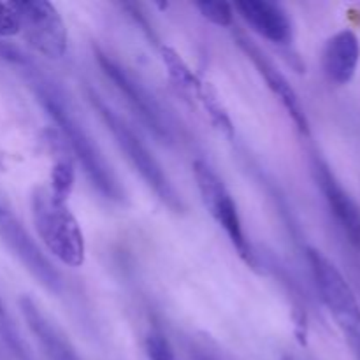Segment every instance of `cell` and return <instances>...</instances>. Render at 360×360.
I'll return each instance as SVG.
<instances>
[{"mask_svg": "<svg viewBox=\"0 0 360 360\" xmlns=\"http://www.w3.org/2000/svg\"><path fill=\"white\" fill-rule=\"evenodd\" d=\"M35 91H37V97L41 101V104L44 105L46 112L58 125L60 132L63 134V137L69 143L70 150L76 155L77 162L83 167L84 174H86L91 186L104 199L115 200V202L123 200L125 192H123L118 178L115 176L111 165L108 164L102 151L98 150L94 137L88 134L83 123H79L77 116L74 115L65 95L55 84L48 83V81H39L35 84Z\"/></svg>", "mask_w": 360, "mask_h": 360, "instance_id": "cell-1", "label": "cell"}, {"mask_svg": "<svg viewBox=\"0 0 360 360\" xmlns=\"http://www.w3.org/2000/svg\"><path fill=\"white\" fill-rule=\"evenodd\" d=\"M88 101L94 105L95 111L98 112L101 120L104 122L105 129H108L109 132H111V136L115 137L116 146L122 150V153L125 155L127 160L130 162V165L139 172L143 181L153 190L155 195H157L169 210H172L174 213H181V195H179L178 190L174 188V185L171 183L169 176L165 174L160 162L153 157V153H151V151L148 150L146 144L143 143V139H141V137L127 125L125 120H123L111 105L105 104L104 98L98 94H95L94 90H88Z\"/></svg>", "mask_w": 360, "mask_h": 360, "instance_id": "cell-2", "label": "cell"}, {"mask_svg": "<svg viewBox=\"0 0 360 360\" xmlns=\"http://www.w3.org/2000/svg\"><path fill=\"white\" fill-rule=\"evenodd\" d=\"M32 220L39 239L56 260L69 267L83 266L86 255L84 236L65 200L58 199L51 190H35Z\"/></svg>", "mask_w": 360, "mask_h": 360, "instance_id": "cell-3", "label": "cell"}, {"mask_svg": "<svg viewBox=\"0 0 360 360\" xmlns=\"http://www.w3.org/2000/svg\"><path fill=\"white\" fill-rule=\"evenodd\" d=\"M308 262L323 304L336 320L354 357L360 360V304L354 290L336 264L320 250H308Z\"/></svg>", "mask_w": 360, "mask_h": 360, "instance_id": "cell-4", "label": "cell"}, {"mask_svg": "<svg viewBox=\"0 0 360 360\" xmlns=\"http://www.w3.org/2000/svg\"><path fill=\"white\" fill-rule=\"evenodd\" d=\"M193 178H195L197 188H199L200 197H202L204 206L207 207L214 221L224 229L234 248L243 257V260H246L248 264H255L252 245H250L245 229H243L238 206H236L234 199H232L231 192L224 185V181L202 160H197L193 164Z\"/></svg>", "mask_w": 360, "mask_h": 360, "instance_id": "cell-5", "label": "cell"}, {"mask_svg": "<svg viewBox=\"0 0 360 360\" xmlns=\"http://www.w3.org/2000/svg\"><path fill=\"white\" fill-rule=\"evenodd\" d=\"M97 58L102 72L108 76V79H111L115 83V86L127 98V102L134 109V112L139 116L141 122L158 139H162L164 143H171L172 129L167 115H165L162 105L157 102V98L148 91V88L139 79H136V76L129 69H125L122 63L116 62L115 58H111L105 53H98Z\"/></svg>", "mask_w": 360, "mask_h": 360, "instance_id": "cell-6", "label": "cell"}, {"mask_svg": "<svg viewBox=\"0 0 360 360\" xmlns=\"http://www.w3.org/2000/svg\"><path fill=\"white\" fill-rule=\"evenodd\" d=\"M13 6L28 44L46 58H62L67 51V28L56 7L46 0H25Z\"/></svg>", "mask_w": 360, "mask_h": 360, "instance_id": "cell-7", "label": "cell"}, {"mask_svg": "<svg viewBox=\"0 0 360 360\" xmlns=\"http://www.w3.org/2000/svg\"><path fill=\"white\" fill-rule=\"evenodd\" d=\"M0 236L20 262L41 281L42 287L51 292L62 290V278L58 271L41 252L37 243L21 227L20 221L6 211H0Z\"/></svg>", "mask_w": 360, "mask_h": 360, "instance_id": "cell-8", "label": "cell"}, {"mask_svg": "<svg viewBox=\"0 0 360 360\" xmlns=\"http://www.w3.org/2000/svg\"><path fill=\"white\" fill-rule=\"evenodd\" d=\"M315 178L347 239L360 252V206L357 200L345 190L330 169L320 160L315 162Z\"/></svg>", "mask_w": 360, "mask_h": 360, "instance_id": "cell-9", "label": "cell"}, {"mask_svg": "<svg viewBox=\"0 0 360 360\" xmlns=\"http://www.w3.org/2000/svg\"><path fill=\"white\" fill-rule=\"evenodd\" d=\"M360 62L359 35L350 28L338 32L327 41L322 55L323 72L333 83L347 84L354 79Z\"/></svg>", "mask_w": 360, "mask_h": 360, "instance_id": "cell-10", "label": "cell"}, {"mask_svg": "<svg viewBox=\"0 0 360 360\" xmlns=\"http://www.w3.org/2000/svg\"><path fill=\"white\" fill-rule=\"evenodd\" d=\"M20 309L23 319L27 320L28 329L37 338L39 345L44 350L48 360H81L77 352L67 340L65 334L41 311L37 304L30 297L20 299Z\"/></svg>", "mask_w": 360, "mask_h": 360, "instance_id": "cell-11", "label": "cell"}, {"mask_svg": "<svg viewBox=\"0 0 360 360\" xmlns=\"http://www.w3.org/2000/svg\"><path fill=\"white\" fill-rule=\"evenodd\" d=\"M239 44L245 49L246 55L253 60V63L257 65L259 72L266 77L269 88L273 90V94L280 98L283 108L287 109L290 118L295 122V125H297L302 132H308V118H306L304 108H302L297 94H295L292 84L287 81V77L274 67L273 62H269V58H267L252 41H248L246 37H239Z\"/></svg>", "mask_w": 360, "mask_h": 360, "instance_id": "cell-12", "label": "cell"}, {"mask_svg": "<svg viewBox=\"0 0 360 360\" xmlns=\"http://www.w3.org/2000/svg\"><path fill=\"white\" fill-rule=\"evenodd\" d=\"M236 11L257 34L267 41L280 44L290 41V20L278 4L267 0H243L236 4Z\"/></svg>", "mask_w": 360, "mask_h": 360, "instance_id": "cell-13", "label": "cell"}, {"mask_svg": "<svg viewBox=\"0 0 360 360\" xmlns=\"http://www.w3.org/2000/svg\"><path fill=\"white\" fill-rule=\"evenodd\" d=\"M195 7L207 21L218 25V27H229L232 23V18H234V11H232V7L227 2L202 0V2H197Z\"/></svg>", "mask_w": 360, "mask_h": 360, "instance_id": "cell-14", "label": "cell"}, {"mask_svg": "<svg viewBox=\"0 0 360 360\" xmlns=\"http://www.w3.org/2000/svg\"><path fill=\"white\" fill-rule=\"evenodd\" d=\"M164 62H165V65H167L171 76L174 77V79L181 84V86H186V88L195 86L197 84L195 76L190 72V69L185 65V62L179 58L178 53H174L172 49L165 48L164 49Z\"/></svg>", "mask_w": 360, "mask_h": 360, "instance_id": "cell-15", "label": "cell"}, {"mask_svg": "<svg viewBox=\"0 0 360 360\" xmlns=\"http://www.w3.org/2000/svg\"><path fill=\"white\" fill-rule=\"evenodd\" d=\"M74 181V172L69 165L63 162V164H58L55 169H53V188L51 192L55 193L58 199H67L70 188H72Z\"/></svg>", "mask_w": 360, "mask_h": 360, "instance_id": "cell-16", "label": "cell"}, {"mask_svg": "<svg viewBox=\"0 0 360 360\" xmlns=\"http://www.w3.org/2000/svg\"><path fill=\"white\" fill-rule=\"evenodd\" d=\"M20 16H18L16 9H14L13 2H0V37H13V35L20 34Z\"/></svg>", "mask_w": 360, "mask_h": 360, "instance_id": "cell-17", "label": "cell"}, {"mask_svg": "<svg viewBox=\"0 0 360 360\" xmlns=\"http://www.w3.org/2000/svg\"><path fill=\"white\" fill-rule=\"evenodd\" d=\"M148 355H150V360H174V354L167 340H164L160 334H151L148 338Z\"/></svg>", "mask_w": 360, "mask_h": 360, "instance_id": "cell-18", "label": "cell"}, {"mask_svg": "<svg viewBox=\"0 0 360 360\" xmlns=\"http://www.w3.org/2000/svg\"><path fill=\"white\" fill-rule=\"evenodd\" d=\"M200 360H214V359H210V357H204V359H200Z\"/></svg>", "mask_w": 360, "mask_h": 360, "instance_id": "cell-19", "label": "cell"}]
</instances>
